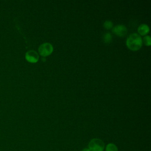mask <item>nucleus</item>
Here are the masks:
<instances>
[{"mask_svg": "<svg viewBox=\"0 0 151 151\" xmlns=\"http://www.w3.org/2000/svg\"><path fill=\"white\" fill-rule=\"evenodd\" d=\"M112 31L117 36L119 37H124L127 34V30L126 27L124 25H118L115 26L113 29Z\"/></svg>", "mask_w": 151, "mask_h": 151, "instance_id": "39448f33", "label": "nucleus"}, {"mask_svg": "<svg viewBox=\"0 0 151 151\" xmlns=\"http://www.w3.org/2000/svg\"><path fill=\"white\" fill-rule=\"evenodd\" d=\"M143 41L144 42L145 44V45H147V46H150L151 44V41H150V36H146L144 37L143 38Z\"/></svg>", "mask_w": 151, "mask_h": 151, "instance_id": "1a4fd4ad", "label": "nucleus"}, {"mask_svg": "<svg viewBox=\"0 0 151 151\" xmlns=\"http://www.w3.org/2000/svg\"><path fill=\"white\" fill-rule=\"evenodd\" d=\"M137 31L141 35H145L147 34L149 31V28L147 25L143 24H141L137 29Z\"/></svg>", "mask_w": 151, "mask_h": 151, "instance_id": "423d86ee", "label": "nucleus"}, {"mask_svg": "<svg viewBox=\"0 0 151 151\" xmlns=\"http://www.w3.org/2000/svg\"><path fill=\"white\" fill-rule=\"evenodd\" d=\"M81 151H90V150L88 147H87V148H84V149H83L81 150Z\"/></svg>", "mask_w": 151, "mask_h": 151, "instance_id": "9b49d317", "label": "nucleus"}, {"mask_svg": "<svg viewBox=\"0 0 151 151\" xmlns=\"http://www.w3.org/2000/svg\"><path fill=\"white\" fill-rule=\"evenodd\" d=\"M88 148L90 151H103L105 149V144L100 139L94 138L88 143Z\"/></svg>", "mask_w": 151, "mask_h": 151, "instance_id": "f03ea898", "label": "nucleus"}, {"mask_svg": "<svg viewBox=\"0 0 151 151\" xmlns=\"http://www.w3.org/2000/svg\"><path fill=\"white\" fill-rule=\"evenodd\" d=\"M53 51L52 45L48 42L41 44L38 48V52L41 56L45 57L50 55Z\"/></svg>", "mask_w": 151, "mask_h": 151, "instance_id": "7ed1b4c3", "label": "nucleus"}, {"mask_svg": "<svg viewBox=\"0 0 151 151\" xmlns=\"http://www.w3.org/2000/svg\"><path fill=\"white\" fill-rule=\"evenodd\" d=\"M126 45L132 51L139 50L142 45V40L140 36L136 33L130 34L126 40Z\"/></svg>", "mask_w": 151, "mask_h": 151, "instance_id": "f257e3e1", "label": "nucleus"}, {"mask_svg": "<svg viewBox=\"0 0 151 151\" xmlns=\"http://www.w3.org/2000/svg\"><path fill=\"white\" fill-rule=\"evenodd\" d=\"M111 40V35L110 33H106L104 35V41L106 43H110Z\"/></svg>", "mask_w": 151, "mask_h": 151, "instance_id": "6e6552de", "label": "nucleus"}, {"mask_svg": "<svg viewBox=\"0 0 151 151\" xmlns=\"http://www.w3.org/2000/svg\"><path fill=\"white\" fill-rule=\"evenodd\" d=\"M104 27L106 29H110L112 27H113V24L111 21H106L104 23Z\"/></svg>", "mask_w": 151, "mask_h": 151, "instance_id": "9d476101", "label": "nucleus"}, {"mask_svg": "<svg viewBox=\"0 0 151 151\" xmlns=\"http://www.w3.org/2000/svg\"><path fill=\"white\" fill-rule=\"evenodd\" d=\"M105 150L106 151H118V148L115 144L113 143H110L106 145L105 147Z\"/></svg>", "mask_w": 151, "mask_h": 151, "instance_id": "0eeeda50", "label": "nucleus"}, {"mask_svg": "<svg viewBox=\"0 0 151 151\" xmlns=\"http://www.w3.org/2000/svg\"><path fill=\"white\" fill-rule=\"evenodd\" d=\"M25 59L29 63H35L38 61L39 59V55L35 51L30 50L26 52Z\"/></svg>", "mask_w": 151, "mask_h": 151, "instance_id": "20e7f679", "label": "nucleus"}]
</instances>
